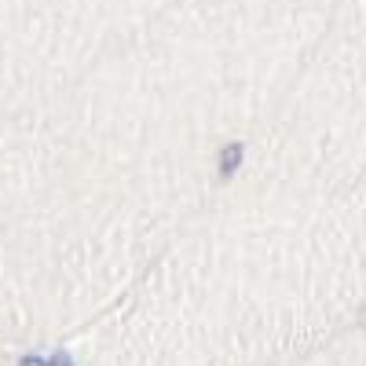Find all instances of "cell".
<instances>
[{
    "label": "cell",
    "mask_w": 366,
    "mask_h": 366,
    "mask_svg": "<svg viewBox=\"0 0 366 366\" xmlns=\"http://www.w3.org/2000/svg\"><path fill=\"white\" fill-rule=\"evenodd\" d=\"M19 366H48V355H37V352H26L19 359Z\"/></svg>",
    "instance_id": "obj_3"
},
{
    "label": "cell",
    "mask_w": 366,
    "mask_h": 366,
    "mask_svg": "<svg viewBox=\"0 0 366 366\" xmlns=\"http://www.w3.org/2000/svg\"><path fill=\"white\" fill-rule=\"evenodd\" d=\"M242 165H246V143H242V139H227L220 147V154H217V179L220 183L234 179Z\"/></svg>",
    "instance_id": "obj_1"
},
{
    "label": "cell",
    "mask_w": 366,
    "mask_h": 366,
    "mask_svg": "<svg viewBox=\"0 0 366 366\" xmlns=\"http://www.w3.org/2000/svg\"><path fill=\"white\" fill-rule=\"evenodd\" d=\"M48 366H74V359H70V352H66V348H59V352H51V355H48Z\"/></svg>",
    "instance_id": "obj_2"
}]
</instances>
